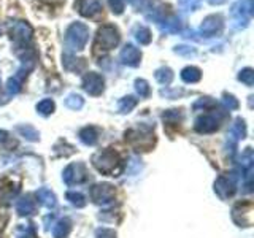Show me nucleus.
I'll return each mask as SVG.
<instances>
[{"label":"nucleus","mask_w":254,"mask_h":238,"mask_svg":"<svg viewBox=\"0 0 254 238\" xmlns=\"http://www.w3.org/2000/svg\"><path fill=\"white\" fill-rule=\"evenodd\" d=\"M108 5L115 14H121L124 11V6H126L124 0H108Z\"/></svg>","instance_id":"40"},{"label":"nucleus","mask_w":254,"mask_h":238,"mask_svg":"<svg viewBox=\"0 0 254 238\" xmlns=\"http://www.w3.org/2000/svg\"><path fill=\"white\" fill-rule=\"evenodd\" d=\"M6 97H5V95H2V94H0V103H2V105H3V103H6Z\"/></svg>","instance_id":"46"},{"label":"nucleus","mask_w":254,"mask_h":238,"mask_svg":"<svg viewBox=\"0 0 254 238\" xmlns=\"http://www.w3.org/2000/svg\"><path fill=\"white\" fill-rule=\"evenodd\" d=\"M71 230V222L65 219H59L56 222V226L53 227V237L54 238H67Z\"/></svg>","instance_id":"23"},{"label":"nucleus","mask_w":254,"mask_h":238,"mask_svg":"<svg viewBox=\"0 0 254 238\" xmlns=\"http://www.w3.org/2000/svg\"><path fill=\"white\" fill-rule=\"evenodd\" d=\"M89 40V29L83 22L70 24L65 32V45L68 51H81Z\"/></svg>","instance_id":"1"},{"label":"nucleus","mask_w":254,"mask_h":238,"mask_svg":"<svg viewBox=\"0 0 254 238\" xmlns=\"http://www.w3.org/2000/svg\"><path fill=\"white\" fill-rule=\"evenodd\" d=\"M64 67H65V70L68 71H81L84 67H86V60L84 59H76L75 56L71 54H64Z\"/></svg>","instance_id":"21"},{"label":"nucleus","mask_w":254,"mask_h":238,"mask_svg":"<svg viewBox=\"0 0 254 238\" xmlns=\"http://www.w3.org/2000/svg\"><path fill=\"white\" fill-rule=\"evenodd\" d=\"M37 198H38V202L42 203L43 206H46V208H56V205H58V200H56V195L51 189H48V187H40L37 190Z\"/></svg>","instance_id":"20"},{"label":"nucleus","mask_w":254,"mask_h":238,"mask_svg":"<svg viewBox=\"0 0 254 238\" xmlns=\"http://www.w3.org/2000/svg\"><path fill=\"white\" fill-rule=\"evenodd\" d=\"M67 200H70V203L75 205L76 208H83V206H86V198L81 192L70 190V192H67Z\"/></svg>","instance_id":"30"},{"label":"nucleus","mask_w":254,"mask_h":238,"mask_svg":"<svg viewBox=\"0 0 254 238\" xmlns=\"http://www.w3.org/2000/svg\"><path fill=\"white\" fill-rule=\"evenodd\" d=\"M75 8L81 16L92 18V16L102 11V3H100V0H78L75 3Z\"/></svg>","instance_id":"15"},{"label":"nucleus","mask_w":254,"mask_h":238,"mask_svg":"<svg viewBox=\"0 0 254 238\" xmlns=\"http://www.w3.org/2000/svg\"><path fill=\"white\" fill-rule=\"evenodd\" d=\"M16 130H18L24 138L29 140V141H37L38 137H40V133L34 129L32 125L26 124V125H18L16 127Z\"/></svg>","instance_id":"28"},{"label":"nucleus","mask_w":254,"mask_h":238,"mask_svg":"<svg viewBox=\"0 0 254 238\" xmlns=\"http://www.w3.org/2000/svg\"><path fill=\"white\" fill-rule=\"evenodd\" d=\"M227 137H229L227 141L235 143V145H237L238 140H243L246 137V124H245V121L242 118H237L234 121L232 127H230V130L227 133Z\"/></svg>","instance_id":"17"},{"label":"nucleus","mask_w":254,"mask_h":238,"mask_svg":"<svg viewBox=\"0 0 254 238\" xmlns=\"http://www.w3.org/2000/svg\"><path fill=\"white\" fill-rule=\"evenodd\" d=\"M222 27H224V19L221 14H210L202 21L200 34L203 37H216L221 34Z\"/></svg>","instance_id":"11"},{"label":"nucleus","mask_w":254,"mask_h":238,"mask_svg":"<svg viewBox=\"0 0 254 238\" xmlns=\"http://www.w3.org/2000/svg\"><path fill=\"white\" fill-rule=\"evenodd\" d=\"M253 165H254V156H253V149L246 148L245 153L242 154V175H243V192L250 194L253 192Z\"/></svg>","instance_id":"8"},{"label":"nucleus","mask_w":254,"mask_h":238,"mask_svg":"<svg viewBox=\"0 0 254 238\" xmlns=\"http://www.w3.org/2000/svg\"><path fill=\"white\" fill-rule=\"evenodd\" d=\"M126 140L137 149H143V151H148L151 146L154 145V135H153V132H151L149 127H145V125L127 130Z\"/></svg>","instance_id":"4"},{"label":"nucleus","mask_w":254,"mask_h":238,"mask_svg":"<svg viewBox=\"0 0 254 238\" xmlns=\"http://www.w3.org/2000/svg\"><path fill=\"white\" fill-rule=\"evenodd\" d=\"M145 2H146V0H129V3L135 8V10H140V8H143Z\"/></svg>","instance_id":"44"},{"label":"nucleus","mask_w":254,"mask_h":238,"mask_svg":"<svg viewBox=\"0 0 254 238\" xmlns=\"http://www.w3.org/2000/svg\"><path fill=\"white\" fill-rule=\"evenodd\" d=\"M5 143H13L14 145V141H11V138H10V135H8V132H5V130H0V145H5Z\"/></svg>","instance_id":"42"},{"label":"nucleus","mask_w":254,"mask_h":238,"mask_svg":"<svg viewBox=\"0 0 254 238\" xmlns=\"http://www.w3.org/2000/svg\"><path fill=\"white\" fill-rule=\"evenodd\" d=\"M65 105H67V108H70V110H79V108H83L84 100H83L81 95H78V94H70L68 97L65 99Z\"/></svg>","instance_id":"29"},{"label":"nucleus","mask_w":254,"mask_h":238,"mask_svg":"<svg viewBox=\"0 0 254 238\" xmlns=\"http://www.w3.org/2000/svg\"><path fill=\"white\" fill-rule=\"evenodd\" d=\"M195 130L200 133H211L218 130L219 127V118L216 115H203L195 121Z\"/></svg>","instance_id":"14"},{"label":"nucleus","mask_w":254,"mask_h":238,"mask_svg":"<svg viewBox=\"0 0 254 238\" xmlns=\"http://www.w3.org/2000/svg\"><path fill=\"white\" fill-rule=\"evenodd\" d=\"M208 3H211V5H222V3H226V0H208Z\"/></svg>","instance_id":"45"},{"label":"nucleus","mask_w":254,"mask_h":238,"mask_svg":"<svg viewBox=\"0 0 254 238\" xmlns=\"http://www.w3.org/2000/svg\"><path fill=\"white\" fill-rule=\"evenodd\" d=\"M97 137H99V130L95 127H84V129L79 132V140H81L86 146H94L97 143Z\"/></svg>","instance_id":"22"},{"label":"nucleus","mask_w":254,"mask_h":238,"mask_svg":"<svg viewBox=\"0 0 254 238\" xmlns=\"http://www.w3.org/2000/svg\"><path fill=\"white\" fill-rule=\"evenodd\" d=\"M133 35L135 38H137V42L140 45H149L151 43V38H153V35H151V30L145 26H137L133 29Z\"/></svg>","instance_id":"25"},{"label":"nucleus","mask_w":254,"mask_h":238,"mask_svg":"<svg viewBox=\"0 0 254 238\" xmlns=\"http://www.w3.org/2000/svg\"><path fill=\"white\" fill-rule=\"evenodd\" d=\"M251 208H253V203L245 202V203H238L232 210V218L238 216V214L242 216V219L238 221V226L240 227H250L251 226Z\"/></svg>","instance_id":"16"},{"label":"nucleus","mask_w":254,"mask_h":238,"mask_svg":"<svg viewBox=\"0 0 254 238\" xmlns=\"http://www.w3.org/2000/svg\"><path fill=\"white\" fill-rule=\"evenodd\" d=\"M54 108H56V105H54V102L51 99H45V100H42L37 105V111H38L40 115H43V116L51 115L53 111H54Z\"/></svg>","instance_id":"31"},{"label":"nucleus","mask_w":254,"mask_h":238,"mask_svg":"<svg viewBox=\"0 0 254 238\" xmlns=\"http://www.w3.org/2000/svg\"><path fill=\"white\" fill-rule=\"evenodd\" d=\"M16 234H18V238H37L35 229H34V226H32V224L19 226L18 230H16Z\"/></svg>","instance_id":"35"},{"label":"nucleus","mask_w":254,"mask_h":238,"mask_svg":"<svg viewBox=\"0 0 254 238\" xmlns=\"http://www.w3.org/2000/svg\"><path fill=\"white\" fill-rule=\"evenodd\" d=\"M91 198L95 205H108L115 200V187L108 184V182H102V184H95L91 187Z\"/></svg>","instance_id":"9"},{"label":"nucleus","mask_w":254,"mask_h":238,"mask_svg":"<svg viewBox=\"0 0 254 238\" xmlns=\"http://www.w3.org/2000/svg\"><path fill=\"white\" fill-rule=\"evenodd\" d=\"M162 119L167 124H177L183 119V115L180 110H169L162 115Z\"/></svg>","instance_id":"33"},{"label":"nucleus","mask_w":254,"mask_h":238,"mask_svg":"<svg viewBox=\"0 0 254 238\" xmlns=\"http://www.w3.org/2000/svg\"><path fill=\"white\" fill-rule=\"evenodd\" d=\"M237 190V173H230L226 177H219L214 181V192H216L222 200L230 198Z\"/></svg>","instance_id":"7"},{"label":"nucleus","mask_w":254,"mask_h":238,"mask_svg":"<svg viewBox=\"0 0 254 238\" xmlns=\"http://www.w3.org/2000/svg\"><path fill=\"white\" fill-rule=\"evenodd\" d=\"M8 32H10V37L18 43V46H26V43H29L32 35H34V29L26 21H10L8 22Z\"/></svg>","instance_id":"6"},{"label":"nucleus","mask_w":254,"mask_h":238,"mask_svg":"<svg viewBox=\"0 0 254 238\" xmlns=\"http://www.w3.org/2000/svg\"><path fill=\"white\" fill-rule=\"evenodd\" d=\"M135 91L140 95L141 99H146L148 95L151 94L149 84L145 81V79H135Z\"/></svg>","instance_id":"34"},{"label":"nucleus","mask_w":254,"mask_h":238,"mask_svg":"<svg viewBox=\"0 0 254 238\" xmlns=\"http://www.w3.org/2000/svg\"><path fill=\"white\" fill-rule=\"evenodd\" d=\"M222 103H224V107L229 110V111H232V110H237L238 108V100L234 97V95H230V94H222Z\"/></svg>","instance_id":"39"},{"label":"nucleus","mask_w":254,"mask_h":238,"mask_svg":"<svg viewBox=\"0 0 254 238\" xmlns=\"http://www.w3.org/2000/svg\"><path fill=\"white\" fill-rule=\"evenodd\" d=\"M216 107V102H214L211 97H202V99H198L195 103H194V110L197 111V110H203V111H208V110H211V108H214Z\"/></svg>","instance_id":"32"},{"label":"nucleus","mask_w":254,"mask_h":238,"mask_svg":"<svg viewBox=\"0 0 254 238\" xmlns=\"http://www.w3.org/2000/svg\"><path fill=\"white\" fill-rule=\"evenodd\" d=\"M6 222H8V213L5 210H0V230H3Z\"/></svg>","instance_id":"43"},{"label":"nucleus","mask_w":254,"mask_h":238,"mask_svg":"<svg viewBox=\"0 0 254 238\" xmlns=\"http://www.w3.org/2000/svg\"><path fill=\"white\" fill-rule=\"evenodd\" d=\"M103 87H105V79L95 71H89L83 76V89L89 95H100Z\"/></svg>","instance_id":"12"},{"label":"nucleus","mask_w":254,"mask_h":238,"mask_svg":"<svg viewBox=\"0 0 254 238\" xmlns=\"http://www.w3.org/2000/svg\"><path fill=\"white\" fill-rule=\"evenodd\" d=\"M95 237L97 238H116V234H115V230H111V229H97Z\"/></svg>","instance_id":"41"},{"label":"nucleus","mask_w":254,"mask_h":238,"mask_svg":"<svg viewBox=\"0 0 254 238\" xmlns=\"http://www.w3.org/2000/svg\"><path fill=\"white\" fill-rule=\"evenodd\" d=\"M86 179H87V169L81 162L70 164L67 169L64 170V181H65V184L68 186L81 184Z\"/></svg>","instance_id":"10"},{"label":"nucleus","mask_w":254,"mask_h":238,"mask_svg":"<svg viewBox=\"0 0 254 238\" xmlns=\"http://www.w3.org/2000/svg\"><path fill=\"white\" fill-rule=\"evenodd\" d=\"M254 11V0H238L232 6V16L237 29L248 27Z\"/></svg>","instance_id":"5"},{"label":"nucleus","mask_w":254,"mask_h":238,"mask_svg":"<svg viewBox=\"0 0 254 238\" xmlns=\"http://www.w3.org/2000/svg\"><path fill=\"white\" fill-rule=\"evenodd\" d=\"M177 54L180 56H185V58H194L195 56V48L192 46H186V45H180V46H175L173 50Z\"/></svg>","instance_id":"38"},{"label":"nucleus","mask_w":254,"mask_h":238,"mask_svg":"<svg viewBox=\"0 0 254 238\" xmlns=\"http://www.w3.org/2000/svg\"><path fill=\"white\" fill-rule=\"evenodd\" d=\"M156 79L157 83H161L164 86H169L173 81V71L169 67H161L156 70Z\"/></svg>","instance_id":"26"},{"label":"nucleus","mask_w":254,"mask_h":238,"mask_svg":"<svg viewBox=\"0 0 254 238\" xmlns=\"http://www.w3.org/2000/svg\"><path fill=\"white\" fill-rule=\"evenodd\" d=\"M119 43V32L115 26L107 24V26H102L97 30V35H95V43L94 48L95 51H110L113 50L115 46Z\"/></svg>","instance_id":"3"},{"label":"nucleus","mask_w":254,"mask_h":238,"mask_svg":"<svg viewBox=\"0 0 254 238\" xmlns=\"http://www.w3.org/2000/svg\"><path fill=\"white\" fill-rule=\"evenodd\" d=\"M238 79L246 84V86H253L254 84V70L253 68H243L240 73H238Z\"/></svg>","instance_id":"36"},{"label":"nucleus","mask_w":254,"mask_h":238,"mask_svg":"<svg viewBox=\"0 0 254 238\" xmlns=\"http://www.w3.org/2000/svg\"><path fill=\"white\" fill-rule=\"evenodd\" d=\"M157 26L165 34H177L178 30H181V21L178 16H165Z\"/></svg>","instance_id":"19"},{"label":"nucleus","mask_w":254,"mask_h":238,"mask_svg":"<svg viewBox=\"0 0 254 238\" xmlns=\"http://www.w3.org/2000/svg\"><path fill=\"white\" fill-rule=\"evenodd\" d=\"M16 211H18L19 216H30L37 211V205L35 200L32 198V195H26L22 197L21 200H18L16 203Z\"/></svg>","instance_id":"18"},{"label":"nucleus","mask_w":254,"mask_h":238,"mask_svg":"<svg viewBox=\"0 0 254 238\" xmlns=\"http://www.w3.org/2000/svg\"><path fill=\"white\" fill-rule=\"evenodd\" d=\"M178 3L181 6V10L185 11H195L202 5L200 0H178Z\"/></svg>","instance_id":"37"},{"label":"nucleus","mask_w":254,"mask_h":238,"mask_svg":"<svg viewBox=\"0 0 254 238\" xmlns=\"http://www.w3.org/2000/svg\"><path fill=\"white\" fill-rule=\"evenodd\" d=\"M181 78H183V81L185 83H189V84H194L197 81H200V78H202V71L200 68H197V67H186V68H183L181 71Z\"/></svg>","instance_id":"24"},{"label":"nucleus","mask_w":254,"mask_h":238,"mask_svg":"<svg viewBox=\"0 0 254 238\" xmlns=\"http://www.w3.org/2000/svg\"><path fill=\"white\" fill-rule=\"evenodd\" d=\"M92 164L100 173L113 175L115 177V173H118V167L121 164V161H119V156L113 149H103L92 156Z\"/></svg>","instance_id":"2"},{"label":"nucleus","mask_w":254,"mask_h":238,"mask_svg":"<svg viewBox=\"0 0 254 238\" xmlns=\"http://www.w3.org/2000/svg\"><path fill=\"white\" fill-rule=\"evenodd\" d=\"M135 105H137V99L132 97V95H127V97H123L121 100H119L118 110H119V113L127 115L135 108Z\"/></svg>","instance_id":"27"},{"label":"nucleus","mask_w":254,"mask_h":238,"mask_svg":"<svg viewBox=\"0 0 254 238\" xmlns=\"http://www.w3.org/2000/svg\"><path fill=\"white\" fill-rule=\"evenodd\" d=\"M119 60H121L127 67H138L140 60H141V53H140L138 48H135L133 45L127 43L123 48L121 54H119Z\"/></svg>","instance_id":"13"}]
</instances>
